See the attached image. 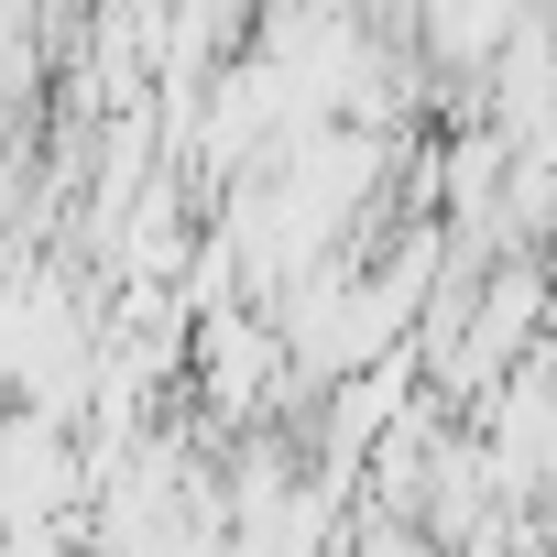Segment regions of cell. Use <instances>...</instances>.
<instances>
[{"label": "cell", "instance_id": "6da1fadb", "mask_svg": "<svg viewBox=\"0 0 557 557\" xmlns=\"http://www.w3.org/2000/svg\"><path fill=\"white\" fill-rule=\"evenodd\" d=\"M273 350H285L273 329H251L240 307H219V318L197 329V394H208L219 416H251V405H262V383H273Z\"/></svg>", "mask_w": 557, "mask_h": 557}]
</instances>
